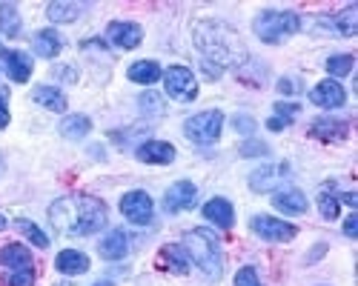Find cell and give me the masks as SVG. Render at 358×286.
<instances>
[{
	"mask_svg": "<svg viewBox=\"0 0 358 286\" xmlns=\"http://www.w3.org/2000/svg\"><path fill=\"white\" fill-rule=\"evenodd\" d=\"M198 52L203 54V69L210 75H221L224 69H235L247 63V46L238 32L224 20H201L192 35Z\"/></svg>",
	"mask_w": 358,
	"mask_h": 286,
	"instance_id": "cell-1",
	"label": "cell"
},
{
	"mask_svg": "<svg viewBox=\"0 0 358 286\" xmlns=\"http://www.w3.org/2000/svg\"><path fill=\"white\" fill-rule=\"evenodd\" d=\"M106 204L95 195H66L49 206V223L61 235L83 238L95 235L106 226Z\"/></svg>",
	"mask_w": 358,
	"mask_h": 286,
	"instance_id": "cell-2",
	"label": "cell"
},
{
	"mask_svg": "<svg viewBox=\"0 0 358 286\" xmlns=\"http://www.w3.org/2000/svg\"><path fill=\"white\" fill-rule=\"evenodd\" d=\"M184 249L189 255V261L206 275L218 280L224 272V255H221V241L213 229H189L184 235Z\"/></svg>",
	"mask_w": 358,
	"mask_h": 286,
	"instance_id": "cell-3",
	"label": "cell"
},
{
	"mask_svg": "<svg viewBox=\"0 0 358 286\" xmlns=\"http://www.w3.org/2000/svg\"><path fill=\"white\" fill-rule=\"evenodd\" d=\"M301 29V17L295 12H278V9H264L255 20H252V32L264 40V43H281L284 38L295 35Z\"/></svg>",
	"mask_w": 358,
	"mask_h": 286,
	"instance_id": "cell-4",
	"label": "cell"
},
{
	"mask_svg": "<svg viewBox=\"0 0 358 286\" xmlns=\"http://www.w3.org/2000/svg\"><path fill=\"white\" fill-rule=\"evenodd\" d=\"M221 129H224V114L218 109H210V112H198L192 118H187L184 123V135L192 140V143H215L221 137Z\"/></svg>",
	"mask_w": 358,
	"mask_h": 286,
	"instance_id": "cell-5",
	"label": "cell"
},
{
	"mask_svg": "<svg viewBox=\"0 0 358 286\" xmlns=\"http://www.w3.org/2000/svg\"><path fill=\"white\" fill-rule=\"evenodd\" d=\"M164 89L172 100L192 103L198 98V80H195L192 69H187V66H169L164 72Z\"/></svg>",
	"mask_w": 358,
	"mask_h": 286,
	"instance_id": "cell-6",
	"label": "cell"
},
{
	"mask_svg": "<svg viewBox=\"0 0 358 286\" xmlns=\"http://www.w3.org/2000/svg\"><path fill=\"white\" fill-rule=\"evenodd\" d=\"M121 212L129 223H138V226H146L152 223V215H155V206H152V197L141 189H132L121 197Z\"/></svg>",
	"mask_w": 358,
	"mask_h": 286,
	"instance_id": "cell-7",
	"label": "cell"
},
{
	"mask_svg": "<svg viewBox=\"0 0 358 286\" xmlns=\"http://www.w3.org/2000/svg\"><path fill=\"white\" fill-rule=\"evenodd\" d=\"M252 232L261 235L264 241H273V243H284V241H292L298 235V229L281 218H270V215H255L252 218Z\"/></svg>",
	"mask_w": 358,
	"mask_h": 286,
	"instance_id": "cell-8",
	"label": "cell"
},
{
	"mask_svg": "<svg viewBox=\"0 0 358 286\" xmlns=\"http://www.w3.org/2000/svg\"><path fill=\"white\" fill-rule=\"evenodd\" d=\"M106 38L117 49H138L143 40V29L138 23H129V20H112L106 26Z\"/></svg>",
	"mask_w": 358,
	"mask_h": 286,
	"instance_id": "cell-9",
	"label": "cell"
},
{
	"mask_svg": "<svg viewBox=\"0 0 358 286\" xmlns=\"http://www.w3.org/2000/svg\"><path fill=\"white\" fill-rule=\"evenodd\" d=\"M195 204H198V189L189 181L172 183L169 192H166V197H164V209L166 212H184V209H192Z\"/></svg>",
	"mask_w": 358,
	"mask_h": 286,
	"instance_id": "cell-10",
	"label": "cell"
},
{
	"mask_svg": "<svg viewBox=\"0 0 358 286\" xmlns=\"http://www.w3.org/2000/svg\"><path fill=\"white\" fill-rule=\"evenodd\" d=\"M310 100L315 106H324V109H338L347 103V92L338 80H321L318 86H313L310 92Z\"/></svg>",
	"mask_w": 358,
	"mask_h": 286,
	"instance_id": "cell-11",
	"label": "cell"
},
{
	"mask_svg": "<svg viewBox=\"0 0 358 286\" xmlns=\"http://www.w3.org/2000/svg\"><path fill=\"white\" fill-rule=\"evenodd\" d=\"M135 158L141 163H155V166H166L175 160V146L166 140H146L135 149Z\"/></svg>",
	"mask_w": 358,
	"mask_h": 286,
	"instance_id": "cell-12",
	"label": "cell"
},
{
	"mask_svg": "<svg viewBox=\"0 0 358 286\" xmlns=\"http://www.w3.org/2000/svg\"><path fill=\"white\" fill-rule=\"evenodd\" d=\"M289 178V166L287 163H278V166H264V169H255L250 175V186L255 192H266V189H275V183L287 181Z\"/></svg>",
	"mask_w": 358,
	"mask_h": 286,
	"instance_id": "cell-13",
	"label": "cell"
},
{
	"mask_svg": "<svg viewBox=\"0 0 358 286\" xmlns=\"http://www.w3.org/2000/svg\"><path fill=\"white\" fill-rule=\"evenodd\" d=\"M0 57H3L6 63V72L15 83H26L29 75H32V57H29L26 52H9V49H0Z\"/></svg>",
	"mask_w": 358,
	"mask_h": 286,
	"instance_id": "cell-14",
	"label": "cell"
},
{
	"mask_svg": "<svg viewBox=\"0 0 358 286\" xmlns=\"http://www.w3.org/2000/svg\"><path fill=\"white\" fill-rule=\"evenodd\" d=\"M0 264H3L9 272L35 269L32 266V252H29L23 243H6L3 249H0Z\"/></svg>",
	"mask_w": 358,
	"mask_h": 286,
	"instance_id": "cell-15",
	"label": "cell"
},
{
	"mask_svg": "<svg viewBox=\"0 0 358 286\" xmlns=\"http://www.w3.org/2000/svg\"><path fill=\"white\" fill-rule=\"evenodd\" d=\"M273 206L287 212V215H304L307 212V195L301 189H278L273 195Z\"/></svg>",
	"mask_w": 358,
	"mask_h": 286,
	"instance_id": "cell-16",
	"label": "cell"
},
{
	"mask_svg": "<svg viewBox=\"0 0 358 286\" xmlns=\"http://www.w3.org/2000/svg\"><path fill=\"white\" fill-rule=\"evenodd\" d=\"M98 252L106 257V261H121V257L129 252V235L124 232V229H112V232L101 241Z\"/></svg>",
	"mask_w": 358,
	"mask_h": 286,
	"instance_id": "cell-17",
	"label": "cell"
},
{
	"mask_svg": "<svg viewBox=\"0 0 358 286\" xmlns=\"http://www.w3.org/2000/svg\"><path fill=\"white\" fill-rule=\"evenodd\" d=\"M203 218L206 220H213L215 226L221 229H229L232 220H235V212H232V204L224 197H213V200H206L203 204Z\"/></svg>",
	"mask_w": 358,
	"mask_h": 286,
	"instance_id": "cell-18",
	"label": "cell"
},
{
	"mask_svg": "<svg viewBox=\"0 0 358 286\" xmlns=\"http://www.w3.org/2000/svg\"><path fill=\"white\" fill-rule=\"evenodd\" d=\"M189 255H187V249L184 246H175V243H169V246H164L161 249V266L164 269H169V272H175V275H187L189 272Z\"/></svg>",
	"mask_w": 358,
	"mask_h": 286,
	"instance_id": "cell-19",
	"label": "cell"
},
{
	"mask_svg": "<svg viewBox=\"0 0 358 286\" xmlns=\"http://www.w3.org/2000/svg\"><path fill=\"white\" fill-rule=\"evenodd\" d=\"M55 266L57 272H64V275H83L89 269V257L78 249H64L61 255L55 257Z\"/></svg>",
	"mask_w": 358,
	"mask_h": 286,
	"instance_id": "cell-20",
	"label": "cell"
},
{
	"mask_svg": "<svg viewBox=\"0 0 358 286\" xmlns=\"http://www.w3.org/2000/svg\"><path fill=\"white\" fill-rule=\"evenodd\" d=\"M310 135L313 137H321V140H341V137H347V121L318 118V121H313Z\"/></svg>",
	"mask_w": 358,
	"mask_h": 286,
	"instance_id": "cell-21",
	"label": "cell"
},
{
	"mask_svg": "<svg viewBox=\"0 0 358 286\" xmlns=\"http://www.w3.org/2000/svg\"><path fill=\"white\" fill-rule=\"evenodd\" d=\"M161 77H164V72H161V66H158L155 61H138V63L129 66V80H132V83L152 86V83H158Z\"/></svg>",
	"mask_w": 358,
	"mask_h": 286,
	"instance_id": "cell-22",
	"label": "cell"
},
{
	"mask_svg": "<svg viewBox=\"0 0 358 286\" xmlns=\"http://www.w3.org/2000/svg\"><path fill=\"white\" fill-rule=\"evenodd\" d=\"M92 132V121L86 118V114H66L61 121V135L69 137V140H80Z\"/></svg>",
	"mask_w": 358,
	"mask_h": 286,
	"instance_id": "cell-23",
	"label": "cell"
},
{
	"mask_svg": "<svg viewBox=\"0 0 358 286\" xmlns=\"http://www.w3.org/2000/svg\"><path fill=\"white\" fill-rule=\"evenodd\" d=\"M32 98H35V103H41V106L49 109V112H64V109H66L64 92L55 89V86H38V89L32 92Z\"/></svg>",
	"mask_w": 358,
	"mask_h": 286,
	"instance_id": "cell-24",
	"label": "cell"
},
{
	"mask_svg": "<svg viewBox=\"0 0 358 286\" xmlns=\"http://www.w3.org/2000/svg\"><path fill=\"white\" fill-rule=\"evenodd\" d=\"M80 6L78 3H66V0H55V3L46 6V15L52 23H75L80 17Z\"/></svg>",
	"mask_w": 358,
	"mask_h": 286,
	"instance_id": "cell-25",
	"label": "cell"
},
{
	"mask_svg": "<svg viewBox=\"0 0 358 286\" xmlns=\"http://www.w3.org/2000/svg\"><path fill=\"white\" fill-rule=\"evenodd\" d=\"M35 52L41 57H55L57 52H61V35H57L55 29H41V32L35 35Z\"/></svg>",
	"mask_w": 358,
	"mask_h": 286,
	"instance_id": "cell-26",
	"label": "cell"
},
{
	"mask_svg": "<svg viewBox=\"0 0 358 286\" xmlns=\"http://www.w3.org/2000/svg\"><path fill=\"white\" fill-rule=\"evenodd\" d=\"M0 32L6 38H17L20 35V15L15 3H0Z\"/></svg>",
	"mask_w": 358,
	"mask_h": 286,
	"instance_id": "cell-27",
	"label": "cell"
},
{
	"mask_svg": "<svg viewBox=\"0 0 358 286\" xmlns=\"http://www.w3.org/2000/svg\"><path fill=\"white\" fill-rule=\"evenodd\" d=\"M333 26H336V32L344 35V38H352L358 32V6H347L344 12H338L333 17Z\"/></svg>",
	"mask_w": 358,
	"mask_h": 286,
	"instance_id": "cell-28",
	"label": "cell"
},
{
	"mask_svg": "<svg viewBox=\"0 0 358 286\" xmlns=\"http://www.w3.org/2000/svg\"><path fill=\"white\" fill-rule=\"evenodd\" d=\"M318 212H321V218H327V220H336L338 212H341L338 195H333L330 189H321V195H318Z\"/></svg>",
	"mask_w": 358,
	"mask_h": 286,
	"instance_id": "cell-29",
	"label": "cell"
},
{
	"mask_svg": "<svg viewBox=\"0 0 358 286\" xmlns=\"http://www.w3.org/2000/svg\"><path fill=\"white\" fill-rule=\"evenodd\" d=\"M15 226H17L20 232H23V235H26L29 241H32V243H35L38 249H46V246H49V238H46L43 232H41V229H38V226H35L32 220H23V218H20V220H15Z\"/></svg>",
	"mask_w": 358,
	"mask_h": 286,
	"instance_id": "cell-30",
	"label": "cell"
},
{
	"mask_svg": "<svg viewBox=\"0 0 358 286\" xmlns=\"http://www.w3.org/2000/svg\"><path fill=\"white\" fill-rule=\"evenodd\" d=\"M327 72L333 77H347L352 72V54H333L330 61H327Z\"/></svg>",
	"mask_w": 358,
	"mask_h": 286,
	"instance_id": "cell-31",
	"label": "cell"
},
{
	"mask_svg": "<svg viewBox=\"0 0 358 286\" xmlns=\"http://www.w3.org/2000/svg\"><path fill=\"white\" fill-rule=\"evenodd\" d=\"M235 286H261V280H258V272H255L252 266L238 269V275H235Z\"/></svg>",
	"mask_w": 358,
	"mask_h": 286,
	"instance_id": "cell-32",
	"label": "cell"
},
{
	"mask_svg": "<svg viewBox=\"0 0 358 286\" xmlns=\"http://www.w3.org/2000/svg\"><path fill=\"white\" fill-rule=\"evenodd\" d=\"M241 155L244 158H258V155H270V146L266 143H258V140H247L241 146Z\"/></svg>",
	"mask_w": 358,
	"mask_h": 286,
	"instance_id": "cell-33",
	"label": "cell"
},
{
	"mask_svg": "<svg viewBox=\"0 0 358 286\" xmlns=\"http://www.w3.org/2000/svg\"><path fill=\"white\" fill-rule=\"evenodd\" d=\"M232 126H235V132H241V135H252L255 132V121L250 118V114H235Z\"/></svg>",
	"mask_w": 358,
	"mask_h": 286,
	"instance_id": "cell-34",
	"label": "cell"
},
{
	"mask_svg": "<svg viewBox=\"0 0 358 286\" xmlns=\"http://www.w3.org/2000/svg\"><path fill=\"white\" fill-rule=\"evenodd\" d=\"M35 283V269H23V272H12L9 286H32Z\"/></svg>",
	"mask_w": 358,
	"mask_h": 286,
	"instance_id": "cell-35",
	"label": "cell"
},
{
	"mask_svg": "<svg viewBox=\"0 0 358 286\" xmlns=\"http://www.w3.org/2000/svg\"><path fill=\"white\" fill-rule=\"evenodd\" d=\"M9 126V89L0 86V129Z\"/></svg>",
	"mask_w": 358,
	"mask_h": 286,
	"instance_id": "cell-36",
	"label": "cell"
},
{
	"mask_svg": "<svg viewBox=\"0 0 358 286\" xmlns=\"http://www.w3.org/2000/svg\"><path fill=\"white\" fill-rule=\"evenodd\" d=\"M141 106H143V112H149V109H152L155 114H161V112H164V106H161V98H158L155 92H146V95L141 98Z\"/></svg>",
	"mask_w": 358,
	"mask_h": 286,
	"instance_id": "cell-37",
	"label": "cell"
},
{
	"mask_svg": "<svg viewBox=\"0 0 358 286\" xmlns=\"http://www.w3.org/2000/svg\"><path fill=\"white\" fill-rule=\"evenodd\" d=\"M275 112H278V118L284 123H289L295 114H298V103H275Z\"/></svg>",
	"mask_w": 358,
	"mask_h": 286,
	"instance_id": "cell-38",
	"label": "cell"
},
{
	"mask_svg": "<svg viewBox=\"0 0 358 286\" xmlns=\"http://www.w3.org/2000/svg\"><path fill=\"white\" fill-rule=\"evenodd\" d=\"M298 89H301V86H298L292 77H284V80H278V92H281V95H295Z\"/></svg>",
	"mask_w": 358,
	"mask_h": 286,
	"instance_id": "cell-39",
	"label": "cell"
},
{
	"mask_svg": "<svg viewBox=\"0 0 358 286\" xmlns=\"http://www.w3.org/2000/svg\"><path fill=\"white\" fill-rule=\"evenodd\" d=\"M344 232H347L350 238H355V235H358V212H352V215L344 220Z\"/></svg>",
	"mask_w": 358,
	"mask_h": 286,
	"instance_id": "cell-40",
	"label": "cell"
},
{
	"mask_svg": "<svg viewBox=\"0 0 358 286\" xmlns=\"http://www.w3.org/2000/svg\"><path fill=\"white\" fill-rule=\"evenodd\" d=\"M284 126H289V123H284L281 118H270V121H266V129H270V132H281Z\"/></svg>",
	"mask_w": 358,
	"mask_h": 286,
	"instance_id": "cell-41",
	"label": "cell"
},
{
	"mask_svg": "<svg viewBox=\"0 0 358 286\" xmlns=\"http://www.w3.org/2000/svg\"><path fill=\"white\" fill-rule=\"evenodd\" d=\"M338 200H344V204H347V206H355V204H358V197H355L352 192H344V195H341Z\"/></svg>",
	"mask_w": 358,
	"mask_h": 286,
	"instance_id": "cell-42",
	"label": "cell"
},
{
	"mask_svg": "<svg viewBox=\"0 0 358 286\" xmlns=\"http://www.w3.org/2000/svg\"><path fill=\"white\" fill-rule=\"evenodd\" d=\"M6 226H9V220H6L3 215H0V229H6Z\"/></svg>",
	"mask_w": 358,
	"mask_h": 286,
	"instance_id": "cell-43",
	"label": "cell"
},
{
	"mask_svg": "<svg viewBox=\"0 0 358 286\" xmlns=\"http://www.w3.org/2000/svg\"><path fill=\"white\" fill-rule=\"evenodd\" d=\"M92 286H112V280H98V283H92Z\"/></svg>",
	"mask_w": 358,
	"mask_h": 286,
	"instance_id": "cell-44",
	"label": "cell"
}]
</instances>
